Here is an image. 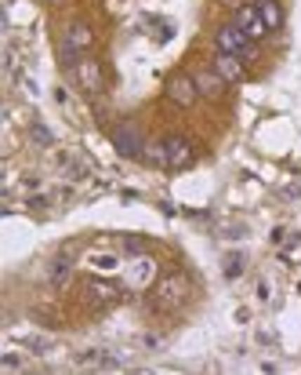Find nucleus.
Masks as SVG:
<instances>
[{
	"label": "nucleus",
	"mask_w": 301,
	"mask_h": 375,
	"mask_svg": "<svg viewBox=\"0 0 301 375\" xmlns=\"http://www.w3.org/2000/svg\"><path fill=\"white\" fill-rule=\"evenodd\" d=\"M91 44H95V33L88 26H69L66 37H62V58H66L69 66H76V62L88 55Z\"/></svg>",
	"instance_id": "nucleus-1"
},
{
	"label": "nucleus",
	"mask_w": 301,
	"mask_h": 375,
	"mask_svg": "<svg viewBox=\"0 0 301 375\" xmlns=\"http://www.w3.org/2000/svg\"><path fill=\"white\" fill-rule=\"evenodd\" d=\"M214 44H218V51H225V55H240V58H247V55H254V40L240 30V26H222L218 30V37H214Z\"/></svg>",
	"instance_id": "nucleus-2"
},
{
	"label": "nucleus",
	"mask_w": 301,
	"mask_h": 375,
	"mask_svg": "<svg viewBox=\"0 0 301 375\" xmlns=\"http://www.w3.org/2000/svg\"><path fill=\"white\" fill-rule=\"evenodd\" d=\"M113 146H116L120 157H138L145 150V139H142V132L135 128V124H116L113 128Z\"/></svg>",
	"instance_id": "nucleus-3"
},
{
	"label": "nucleus",
	"mask_w": 301,
	"mask_h": 375,
	"mask_svg": "<svg viewBox=\"0 0 301 375\" xmlns=\"http://www.w3.org/2000/svg\"><path fill=\"white\" fill-rule=\"evenodd\" d=\"M232 23L236 26H240L250 40H262V37H269L272 30L265 26V18H262V11H257L254 4H247V8H240V11H236V18H232Z\"/></svg>",
	"instance_id": "nucleus-4"
},
{
	"label": "nucleus",
	"mask_w": 301,
	"mask_h": 375,
	"mask_svg": "<svg viewBox=\"0 0 301 375\" xmlns=\"http://www.w3.org/2000/svg\"><path fill=\"white\" fill-rule=\"evenodd\" d=\"M167 95H170V102H178V106H192L196 95H200V88H196V80H192V77L178 73V77L167 80Z\"/></svg>",
	"instance_id": "nucleus-5"
},
{
	"label": "nucleus",
	"mask_w": 301,
	"mask_h": 375,
	"mask_svg": "<svg viewBox=\"0 0 301 375\" xmlns=\"http://www.w3.org/2000/svg\"><path fill=\"white\" fill-rule=\"evenodd\" d=\"M76 80H80V88L88 91V95H98L102 91V70H98V62H91L88 55H83L80 62H76Z\"/></svg>",
	"instance_id": "nucleus-6"
},
{
	"label": "nucleus",
	"mask_w": 301,
	"mask_h": 375,
	"mask_svg": "<svg viewBox=\"0 0 301 375\" xmlns=\"http://www.w3.org/2000/svg\"><path fill=\"white\" fill-rule=\"evenodd\" d=\"M192 146L185 139H163V160L167 168H185V164H192Z\"/></svg>",
	"instance_id": "nucleus-7"
},
{
	"label": "nucleus",
	"mask_w": 301,
	"mask_h": 375,
	"mask_svg": "<svg viewBox=\"0 0 301 375\" xmlns=\"http://www.w3.org/2000/svg\"><path fill=\"white\" fill-rule=\"evenodd\" d=\"M153 277H156V262L145 259V255H138L131 266H127V281H131V288H145Z\"/></svg>",
	"instance_id": "nucleus-8"
},
{
	"label": "nucleus",
	"mask_w": 301,
	"mask_h": 375,
	"mask_svg": "<svg viewBox=\"0 0 301 375\" xmlns=\"http://www.w3.org/2000/svg\"><path fill=\"white\" fill-rule=\"evenodd\" d=\"M214 70H218V77L222 80H243V62H240V55H225V51H218V58H214Z\"/></svg>",
	"instance_id": "nucleus-9"
},
{
	"label": "nucleus",
	"mask_w": 301,
	"mask_h": 375,
	"mask_svg": "<svg viewBox=\"0 0 301 375\" xmlns=\"http://www.w3.org/2000/svg\"><path fill=\"white\" fill-rule=\"evenodd\" d=\"M182 295H185V281H182V277H167V281L160 284V306H163V310L178 306Z\"/></svg>",
	"instance_id": "nucleus-10"
},
{
	"label": "nucleus",
	"mask_w": 301,
	"mask_h": 375,
	"mask_svg": "<svg viewBox=\"0 0 301 375\" xmlns=\"http://www.w3.org/2000/svg\"><path fill=\"white\" fill-rule=\"evenodd\" d=\"M257 11H262V18H265L269 30H279V26H283V8H279L276 0H257Z\"/></svg>",
	"instance_id": "nucleus-11"
},
{
	"label": "nucleus",
	"mask_w": 301,
	"mask_h": 375,
	"mask_svg": "<svg viewBox=\"0 0 301 375\" xmlns=\"http://www.w3.org/2000/svg\"><path fill=\"white\" fill-rule=\"evenodd\" d=\"M88 266L98 269V274H113V269L120 266V259L109 255V252H91V255H88Z\"/></svg>",
	"instance_id": "nucleus-12"
},
{
	"label": "nucleus",
	"mask_w": 301,
	"mask_h": 375,
	"mask_svg": "<svg viewBox=\"0 0 301 375\" xmlns=\"http://www.w3.org/2000/svg\"><path fill=\"white\" fill-rule=\"evenodd\" d=\"M69 269H73V262L62 255V259H55L51 262V284H66L69 281Z\"/></svg>",
	"instance_id": "nucleus-13"
},
{
	"label": "nucleus",
	"mask_w": 301,
	"mask_h": 375,
	"mask_svg": "<svg viewBox=\"0 0 301 375\" xmlns=\"http://www.w3.org/2000/svg\"><path fill=\"white\" fill-rule=\"evenodd\" d=\"M88 291H91L98 303H113L116 299V288H109V284H88Z\"/></svg>",
	"instance_id": "nucleus-14"
},
{
	"label": "nucleus",
	"mask_w": 301,
	"mask_h": 375,
	"mask_svg": "<svg viewBox=\"0 0 301 375\" xmlns=\"http://www.w3.org/2000/svg\"><path fill=\"white\" fill-rule=\"evenodd\" d=\"M196 88H200L203 95H218V91H222V77H200Z\"/></svg>",
	"instance_id": "nucleus-15"
},
{
	"label": "nucleus",
	"mask_w": 301,
	"mask_h": 375,
	"mask_svg": "<svg viewBox=\"0 0 301 375\" xmlns=\"http://www.w3.org/2000/svg\"><path fill=\"white\" fill-rule=\"evenodd\" d=\"M243 274V255H225V277H240Z\"/></svg>",
	"instance_id": "nucleus-16"
},
{
	"label": "nucleus",
	"mask_w": 301,
	"mask_h": 375,
	"mask_svg": "<svg viewBox=\"0 0 301 375\" xmlns=\"http://www.w3.org/2000/svg\"><path fill=\"white\" fill-rule=\"evenodd\" d=\"M145 160H149V164H160V168H167V160H163V142H160V146H145Z\"/></svg>",
	"instance_id": "nucleus-17"
},
{
	"label": "nucleus",
	"mask_w": 301,
	"mask_h": 375,
	"mask_svg": "<svg viewBox=\"0 0 301 375\" xmlns=\"http://www.w3.org/2000/svg\"><path fill=\"white\" fill-rule=\"evenodd\" d=\"M33 135H36L40 142H44V146H51V132L44 128V124H33Z\"/></svg>",
	"instance_id": "nucleus-18"
},
{
	"label": "nucleus",
	"mask_w": 301,
	"mask_h": 375,
	"mask_svg": "<svg viewBox=\"0 0 301 375\" xmlns=\"http://www.w3.org/2000/svg\"><path fill=\"white\" fill-rule=\"evenodd\" d=\"M4 368H22V357L18 353H4Z\"/></svg>",
	"instance_id": "nucleus-19"
}]
</instances>
